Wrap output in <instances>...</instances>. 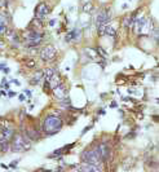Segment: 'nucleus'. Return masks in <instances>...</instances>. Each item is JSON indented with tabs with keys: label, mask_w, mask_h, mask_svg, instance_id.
Returning <instances> with one entry per match:
<instances>
[{
	"label": "nucleus",
	"mask_w": 159,
	"mask_h": 172,
	"mask_svg": "<svg viewBox=\"0 0 159 172\" xmlns=\"http://www.w3.org/2000/svg\"><path fill=\"white\" fill-rule=\"evenodd\" d=\"M62 128V120L56 115H49L48 118L44 120V126L43 130L47 135H56L58 131H61Z\"/></svg>",
	"instance_id": "nucleus-1"
},
{
	"label": "nucleus",
	"mask_w": 159,
	"mask_h": 172,
	"mask_svg": "<svg viewBox=\"0 0 159 172\" xmlns=\"http://www.w3.org/2000/svg\"><path fill=\"white\" fill-rule=\"evenodd\" d=\"M11 146L13 152H25V150L30 149V144L27 139L21 133H14L11 140Z\"/></svg>",
	"instance_id": "nucleus-2"
},
{
	"label": "nucleus",
	"mask_w": 159,
	"mask_h": 172,
	"mask_svg": "<svg viewBox=\"0 0 159 172\" xmlns=\"http://www.w3.org/2000/svg\"><path fill=\"white\" fill-rule=\"evenodd\" d=\"M81 159L88 163V164H96L98 166L101 162V158H100V150H98V146L96 149H92V150H87L81 154Z\"/></svg>",
	"instance_id": "nucleus-3"
},
{
	"label": "nucleus",
	"mask_w": 159,
	"mask_h": 172,
	"mask_svg": "<svg viewBox=\"0 0 159 172\" xmlns=\"http://www.w3.org/2000/svg\"><path fill=\"white\" fill-rule=\"evenodd\" d=\"M26 38H27L26 44L29 47H35L38 44H40V41L43 39V34L38 32V31H31V30H29V32L26 34Z\"/></svg>",
	"instance_id": "nucleus-4"
},
{
	"label": "nucleus",
	"mask_w": 159,
	"mask_h": 172,
	"mask_svg": "<svg viewBox=\"0 0 159 172\" xmlns=\"http://www.w3.org/2000/svg\"><path fill=\"white\" fill-rule=\"evenodd\" d=\"M56 53H57V51H56L53 45H47L40 52V57H41V60H44V61H52L56 57Z\"/></svg>",
	"instance_id": "nucleus-5"
},
{
	"label": "nucleus",
	"mask_w": 159,
	"mask_h": 172,
	"mask_svg": "<svg viewBox=\"0 0 159 172\" xmlns=\"http://www.w3.org/2000/svg\"><path fill=\"white\" fill-rule=\"evenodd\" d=\"M110 21V13H109V11H101L100 13L97 14L96 17V23H97V26L100 27V26H106L107 22Z\"/></svg>",
	"instance_id": "nucleus-6"
},
{
	"label": "nucleus",
	"mask_w": 159,
	"mask_h": 172,
	"mask_svg": "<svg viewBox=\"0 0 159 172\" xmlns=\"http://www.w3.org/2000/svg\"><path fill=\"white\" fill-rule=\"evenodd\" d=\"M49 7L45 3H40V4H38L36 5V8H35V13H36V16L39 17V18H41V17H44V16H47L49 13Z\"/></svg>",
	"instance_id": "nucleus-7"
},
{
	"label": "nucleus",
	"mask_w": 159,
	"mask_h": 172,
	"mask_svg": "<svg viewBox=\"0 0 159 172\" xmlns=\"http://www.w3.org/2000/svg\"><path fill=\"white\" fill-rule=\"evenodd\" d=\"M14 135V132L12 128L9 127H3L2 128V133H0V140H3V141H9L11 143V140H12V137H13Z\"/></svg>",
	"instance_id": "nucleus-8"
},
{
	"label": "nucleus",
	"mask_w": 159,
	"mask_h": 172,
	"mask_svg": "<svg viewBox=\"0 0 159 172\" xmlns=\"http://www.w3.org/2000/svg\"><path fill=\"white\" fill-rule=\"evenodd\" d=\"M54 94H56V96H57L58 98L66 97V88L63 87L62 84H58L57 87H54Z\"/></svg>",
	"instance_id": "nucleus-9"
},
{
	"label": "nucleus",
	"mask_w": 159,
	"mask_h": 172,
	"mask_svg": "<svg viewBox=\"0 0 159 172\" xmlns=\"http://www.w3.org/2000/svg\"><path fill=\"white\" fill-rule=\"evenodd\" d=\"M83 171L84 172H101L100 167L96 166V164H88V163H85L84 167H83Z\"/></svg>",
	"instance_id": "nucleus-10"
},
{
	"label": "nucleus",
	"mask_w": 159,
	"mask_h": 172,
	"mask_svg": "<svg viewBox=\"0 0 159 172\" xmlns=\"http://www.w3.org/2000/svg\"><path fill=\"white\" fill-rule=\"evenodd\" d=\"M136 26H137V31H141L144 29V25H145V18H137L136 21Z\"/></svg>",
	"instance_id": "nucleus-11"
},
{
	"label": "nucleus",
	"mask_w": 159,
	"mask_h": 172,
	"mask_svg": "<svg viewBox=\"0 0 159 172\" xmlns=\"http://www.w3.org/2000/svg\"><path fill=\"white\" fill-rule=\"evenodd\" d=\"M105 34H106V35H110V36H114L115 35V30L111 26H107V25H106V26H105Z\"/></svg>",
	"instance_id": "nucleus-12"
},
{
	"label": "nucleus",
	"mask_w": 159,
	"mask_h": 172,
	"mask_svg": "<svg viewBox=\"0 0 159 172\" xmlns=\"http://www.w3.org/2000/svg\"><path fill=\"white\" fill-rule=\"evenodd\" d=\"M7 22H8V20H7L5 13H2V14H0V25H4V26H7Z\"/></svg>",
	"instance_id": "nucleus-13"
},
{
	"label": "nucleus",
	"mask_w": 159,
	"mask_h": 172,
	"mask_svg": "<svg viewBox=\"0 0 159 172\" xmlns=\"http://www.w3.org/2000/svg\"><path fill=\"white\" fill-rule=\"evenodd\" d=\"M74 36H75L74 31H71L70 34H67V36H66V41H71L72 39H74Z\"/></svg>",
	"instance_id": "nucleus-14"
},
{
	"label": "nucleus",
	"mask_w": 159,
	"mask_h": 172,
	"mask_svg": "<svg viewBox=\"0 0 159 172\" xmlns=\"http://www.w3.org/2000/svg\"><path fill=\"white\" fill-rule=\"evenodd\" d=\"M92 9V4L91 3H88V4H85L84 5V12H89Z\"/></svg>",
	"instance_id": "nucleus-15"
},
{
	"label": "nucleus",
	"mask_w": 159,
	"mask_h": 172,
	"mask_svg": "<svg viewBox=\"0 0 159 172\" xmlns=\"http://www.w3.org/2000/svg\"><path fill=\"white\" fill-rule=\"evenodd\" d=\"M7 30V26H4V25H0V34H4Z\"/></svg>",
	"instance_id": "nucleus-16"
},
{
	"label": "nucleus",
	"mask_w": 159,
	"mask_h": 172,
	"mask_svg": "<svg viewBox=\"0 0 159 172\" xmlns=\"http://www.w3.org/2000/svg\"><path fill=\"white\" fill-rule=\"evenodd\" d=\"M7 0H0V8H3V7H7Z\"/></svg>",
	"instance_id": "nucleus-17"
},
{
	"label": "nucleus",
	"mask_w": 159,
	"mask_h": 172,
	"mask_svg": "<svg viewBox=\"0 0 159 172\" xmlns=\"http://www.w3.org/2000/svg\"><path fill=\"white\" fill-rule=\"evenodd\" d=\"M25 96H27L29 98L31 97V91H29V89H26V91H25Z\"/></svg>",
	"instance_id": "nucleus-18"
},
{
	"label": "nucleus",
	"mask_w": 159,
	"mask_h": 172,
	"mask_svg": "<svg viewBox=\"0 0 159 172\" xmlns=\"http://www.w3.org/2000/svg\"><path fill=\"white\" fill-rule=\"evenodd\" d=\"M26 65H27V66H30V67H32L34 65H35V62H34V61H30V62H27V63H26Z\"/></svg>",
	"instance_id": "nucleus-19"
},
{
	"label": "nucleus",
	"mask_w": 159,
	"mask_h": 172,
	"mask_svg": "<svg viewBox=\"0 0 159 172\" xmlns=\"http://www.w3.org/2000/svg\"><path fill=\"white\" fill-rule=\"evenodd\" d=\"M9 71H11V70H9V67H5V69H4V71H3V72H5V74H8Z\"/></svg>",
	"instance_id": "nucleus-20"
},
{
	"label": "nucleus",
	"mask_w": 159,
	"mask_h": 172,
	"mask_svg": "<svg viewBox=\"0 0 159 172\" xmlns=\"http://www.w3.org/2000/svg\"><path fill=\"white\" fill-rule=\"evenodd\" d=\"M17 163H18V161H14V162H12V164H11V167H16V164H17Z\"/></svg>",
	"instance_id": "nucleus-21"
},
{
	"label": "nucleus",
	"mask_w": 159,
	"mask_h": 172,
	"mask_svg": "<svg viewBox=\"0 0 159 172\" xmlns=\"http://www.w3.org/2000/svg\"><path fill=\"white\" fill-rule=\"evenodd\" d=\"M14 94H16V93H14L13 91H9V96H11V97H13V96H14Z\"/></svg>",
	"instance_id": "nucleus-22"
},
{
	"label": "nucleus",
	"mask_w": 159,
	"mask_h": 172,
	"mask_svg": "<svg viewBox=\"0 0 159 172\" xmlns=\"http://www.w3.org/2000/svg\"><path fill=\"white\" fill-rule=\"evenodd\" d=\"M20 100L21 101H25V96H23V94H21V96H20Z\"/></svg>",
	"instance_id": "nucleus-23"
},
{
	"label": "nucleus",
	"mask_w": 159,
	"mask_h": 172,
	"mask_svg": "<svg viewBox=\"0 0 159 172\" xmlns=\"http://www.w3.org/2000/svg\"><path fill=\"white\" fill-rule=\"evenodd\" d=\"M54 23H56V21H54V20H52V21H50V22H49V25H50V26H53Z\"/></svg>",
	"instance_id": "nucleus-24"
},
{
	"label": "nucleus",
	"mask_w": 159,
	"mask_h": 172,
	"mask_svg": "<svg viewBox=\"0 0 159 172\" xmlns=\"http://www.w3.org/2000/svg\"><path fill=\"white\" fill-rule=\"evenodd\" d=\"M4 66H5V63H0V69H3Z\"/></svg>",
	"instance_id": "nucleus-25"
}]
</instances>
